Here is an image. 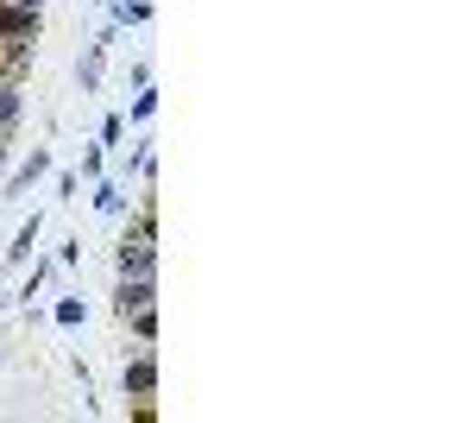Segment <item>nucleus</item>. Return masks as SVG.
<instances>
[{"instance_id": "nucleus-1", "label": "nucleus", "mask_w": 472, "mask_h": 423, "mask_svg": "<svg viewBox=\"0 0 472 423\" xmlns=\"http://www.w3.org/2000/svg\"><path fill=\"white\" fill-rule=\"evenodd\" d=\"M120 266H126V272H139V279H145V266H151V234H145V228H139V234H132V241H126V253H120Z\"/></svg>"}]
</instances>
